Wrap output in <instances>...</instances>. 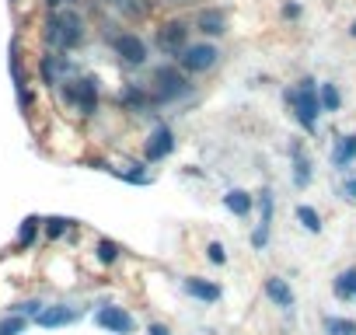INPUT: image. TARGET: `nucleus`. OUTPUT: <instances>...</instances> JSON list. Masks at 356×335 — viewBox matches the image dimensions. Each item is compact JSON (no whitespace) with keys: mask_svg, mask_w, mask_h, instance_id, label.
Wrapping results in <instances>:
<instances>
[{"mask_svg":"<svg viewBox=\"0 0 356 335\" xmlns=\"http://www.w3.org/2000/svg\"><path fill=\"white\" fill-rule=\"evenodd\" d=\"M318 105H321V112H339V105H342L339 88L335 84H318Z\"/></svg>","mask_w":356,"mask_h":335,"instance_id":"a211bd4d","label":"nucleus"},{"mask_svg":"<svg viewBox=\"0 0 356 335\" xmlns=\"http://www.w3.org/2000/svg\"><path fill=\"white\" fill-rule=\"evenodd\" d=\"M266 297H269L276 307H283V311L293 307V290H290V283H286L283 276H269V279H266Z\"/></svg>","mask_w":356,"mask_h":335,"instance_id":"ddd939ff","label":"nucleus"},{"mask_svg":"<svg viewBox=\"0 0 356 335\" xmlns=\"http://www.w3.org/2000/svg\"><path fill=\"white\" fill-rule=\"evenodd\" d=\"M39 224H42L39 217H25V220H22V231H18V241H22V245H32L35 234H39Z\"/></svg>","mask_w":356,"mask_h":335,"instance_id":"393cba45","label":"nucleus"},{"mask_svg":"<svg viewBox=\"0 0 356 335\" xmlns=\"http://www.w3.org/2000/svg\"><path fill=\"white\" fill-rule=\"evenodd\" d=\"M342 196H346V199H356V179H349V182L342 186Z\"/></svg>","mask_w":356,"mask_h":335,"instance_id":"c756f323","label":"nucleus"},{"mask_svg":"<svg viewBox=\"0 0 356 335\" xmlns=\"http://www.w3.org/2000/svg\"><path fill=\"white\" fill-rule=\"evenodd\" d=\"M42 224H46L49 241H56V238H63V234L70 231V220H67V217H49V220H42Z\"/></svg>","mask_w":356,"mask_h":335,"instance_id":"b1692460","label":"nucleus"},{"mask_svg":"<svg viewBox=\"0 0 356 335\" xmlns=\"http://www.w3.org/2000/svg\"><path fill=\"white\" fill-rule=\"evenodd\" d=\"M81 314L84 311L74 307V304H53V307H42L35 314V325H42V328H63V325H74Z\"/></svg>","mask_w":356,"mask_h":335,"instance_id":"0eeeda50","label":"nucleus"},{"mask_svg":"<svg viewBox=\"0 0 356 335\" xmlns=\"http://www.w3.org/2000/svg\"><path fill=\"white\" fill-rule=\"evenodd\" d=\"M46 39L56 46V49H77L81 42H84V18L77 15V11H56V15H49V22H46Z\"/></svg>","mask_w":356,"mask_h":335,"instance_id":"f257e3e1","label":"nucleus"},{"mask_svg":"<svg viewBox=\"0 0 356 335\" xmlns=\"http://www.w3.org/2000/svg\"><path fill=\"white\" fill-rule=\"evenodd\" d=\"M186 46H189V22L171 18V22H161L157 25V49L164 56H178Z\"/></svg>","mask_w":356,"mask_h":335,"instance_id":"39448f33","label":"nucleus"},{"mask_svg":"<svg viewBox=\"0 0 356 335\" xmlns=\"http://www.w3.org/2000/svg\"><path fill=\"white\" fill-rule=\"evenodd\" d=\"M259 227H255V234H252V245L255 248H266V241H269V227H273V193L269 189H262L259 193Z\"/></svg>","mask_w":356,"mask_h":335,"instance_id":"9b49d317","label":"nucleus"},{"mask_svg":"<svg viewBox=\"0 0 356 335\" xmlns=\"http://www.w3.org/2000/svg\"><path fill=\"white\" fill-rule=\"evenodd\" d=\"M98 259H102L105 265H112V262L119 259V245L108 241V238H102V241H98Z\"/></svg>","mask_w":356,"mask_h":335,"instance_id":"a878e982","label":"nucleus"},{"mask_svg":"<svg viewBox=\"0 0 356 335\" xmlns=\"http://www.w3.org/2000/svg\"><path fill=\"white\" fill-rule=\"evenodd\" d=\"M217 60H220V49L213 46V42H189L182 53H178V70H186L189 77L193 74H207V70H213L217 67Z\"/></svg>","mask_w":356,"mask_h":335,"instance_id":"20e7f679","label":"nucleus"},{"mask_svg":"<svg viewBox=\"0 0 356 335\" xmlns=\"http://www.w3.org/2000/svg\"><path fill=\"white\" fill-rule=\"evenodd\" d=\"M46 4H49V11H53V8H60V0H46Z\"/></svg>","mask_w":356,"mask_h":335,"instance_id":"473e14b6","label":"nucleus"},{"mask_svg":"<svg viewBox=\"0 0 356 335\" xmlns=\"http://www.w3.org/2000/svg\"><path fill=\"white\" fill-rule=\"evenodd\" d=\"M18 311H22L25 318H35V314L42 311V304H39V300H25V304H18Z\"/></svg>","mask_w":356,"mask_h":335,"instance_id":"c85d7f7f","label":"nucleus"},{"mask_svg":"<svg viewBox=\"0 0 356 335\" xmlns=\"http://www.w3.org/2000/svg\"><path fill=\"white\" fill-rule=\"evenodd\" d=\"M147 335H171V332H168L164 325H150V328H147Z\"/></svg>","mask_w":356,"mask_h":335,"instance_id":"2f4dec72","label":"nucleus"},{"mask_svg":"<svg viewBox=\"0 0 356 335\" xmlns=\"http://www.w3.org/2000/svg\"><path fill=\"white\" fill-rule=\"evenodd\" d=\"M39 74H42V84H60V74H56V67H53V60L49 56H42V63H39Z\"/></svg>","mask_w":356,"mask_h":335,"instance_id":"bb28decb","label":"nucleus"},{"mask_svg":"<svg viewBox=\"0 0 356 335\" xmlns=\"http://www.w3.org/2000/svg\"><path fill=\"white\" fill-rule=\"evenodd\" d=\"M95 321H98L102 328H108L112 335H129V332L136 328V321H133L122 307H112V304H105V307L95 314Z\"/></svg>","mask_w":356,"mask_h":335,"instance_id":"6e6552de","label":"nucleus"},{"mask_svg":"<svg viewBox=\"0 0 356 335\" xmlns=\"http://www.w3.org/2000/svg\"><path fill=\"white\" fill-rule=\"evenodd\" d=\"M325 332L328 335H356V321H349V318H325Z\"/></svg>","mask_w":356,"mask_h":335,"instance_id":"412c9836","label":"nucleus"},{"mask_svg":"<svg viewBox=\"0 0 356 335\" xmlns=\"http://www.w3.org/2000/svg\"><path fill=\"white\" fill-rule=\"evenodd\" d=\"M349 35H353V39H356V22H353V28H349Z\"/></svg>","mask_w":356,"mask_h":335,"instance_id":"72a5a7b5","label":"nucleus"},{"mask_svg":"<svg viewBox=\"0 0 356 335\" xmlns=\"http://www.w3.org/2000/svg\"><path fill=\"white\" fill-rule=\"evenodd\" d=\"M122 105H129V108H140V112H147V105H150V98H147V91H136V88H126V91H122Z\"/></svg>","mask_w":356,"mask_h":335,"instance_id":"4be33fe9","label":"nucleus"},{"mask_svg":"<svg viewBox=\"0 0 356 335\" xmlns=\"http://www.w3.org/2000/svg\"><path fill=\"white\" fill-rule=\"evenodd\" d=\"M207 259H210L213 265H224V262H227V252H224V245H220V241H210V245H207Z\"/></svg>","mask_w":356,"mask_h":335,"instance_id":"cd10ccee","label":"nucleus"},{"mask_svg":"<svg viewBox=\"0 0 356 335\" xmlns=\"http://www.w3.org/2000/svg\"><path fill=\"white\" fill-rule=\"evenodd\" d=\"M353 161H356V136L349 133V136H339V140H335L332 164H335V168H346V164H353Z\"/></svg>","mask_w":356,"mask_h":335,"instance_id":"dca6fc26","label":"nucleus"},{"mask_svg":"<svg viewBox=\"0 0 356 335\" xmlns=\"http://www.w3.org/2000/svg\"><path fill=\"white\" fill-rule=\"evenodd\" d=\"M224 206H227L234 217H248V213H252V196H248L245 189H231V193L224 196Z\"/></svg>","mask_w":356,"mask_h":335,"instance_id":"f3484780","label":"nucleus"},{"mask_svg":"<svg viewBox=\"0 0 356 335\" xmlns=\"http://www.w3.org/2000/svg\"><path fill=\"white\" fill-rule=\"evenodd\" d=\"M25 328H29V318H22V314H11L0 321V335H22Z\"/></svg>","mask_w":356,"mask_h":335,"instance_id":"5701e85b","label":"nucleus"},{"mask_svg":"<svg viewBox=\"0 0 356 335\" xmlns=\"http://www.w3.org/2000/svg\"><path fill=\"white\" fill-rule=\"evenodd\" d=\"M290 157H293V186H297V189H307V186H311V157L304 154L300 143L290 147Z\"/></svg>","mask_w":356,"mask_h":335,"instance_id":"4468645a","label":"nucleus"},{"mask_svg":"<svg viewBox=\"0 0 356 335\" xmlns=\"http://www.w3.org/2000/svg\"><path fill=\"white\" fill-rule=\"evenodd\" d=\"M283 15H286V18H300V4H286Z\"/></svg>","mask_w":356,"mask_h":335,"instance_id":"7c9ffc66","label":"nucleus"},{"mask_svg":"<svg viewBox=\"0 0 356 335\" xmlns=\"http://www.w3.org/2000/svg\"><path fill=\"white\" fill-rule=\"evenodd\" d=\"M112 49H115V56H119L122 63H129V67H143V63H147V42H143L136 32H115V35H112Z\"/></svg>","mask_w":356,"mask_h":335,"instance_id":"423d86ee","label":"nucleus"},{"mask_svg":"<svg viewBox=\"0 0 356 335\" xmlns=\"http://www.w3.org/2000/svg\"><path fill=\"white\" fill-rule=\"evenodd\" d=\"M193 25H196L203 35L217 39V35H224V32H227V15H224L220 8H203V11H196Z\"/></svg>","mask_w":356,"mask_h":335,"instance_id":"1a4fd4ad","label":"nucleus"},{"mask_svg":"<svg viewBox=\"0 0 356 335\" xmlns=\"http://www.w3.org/2000/svg\"><path fill=\"white\" fill-rule=\"evenodd\" d=\"M77 84V95H74V105L81 115H95L98 112V81L95 77H81L74 81Z\"/></svg>","mask_w":356,"mask_h":335,"instance_id":"9d476101","label":"nucleus"},{"mask_svg":"<svg viewBox=\"0 0 356 335\" xmlns=\"http://www.w3.org/2000/svg\"><path fill=\"white\" fill-rule=\"evenodd\" d=\"M335 297L339 300H353L356 297V269H346L335 276Z\"/></svg>","mask_w":356,"mask_h":335,"instance_id":"6ab92c4d","label":"nucleus"},{"mask_svg":"<svg viewBox=\"0 0 356 335\" xmlns=\"http://www.w3.org/2000/svg\"><path fill=\"white\" fill-rule=\"evenodd\" d=\"M286 101H290L297 122H300L307 133H314V129H318V115H321V105H318V81H314V77H304L293 91H286Z\"/></svg>","mask_w":356,"mask_h":335,"instance_id":"7ed1b4c3","label":"nucleus"},{"mask_svg":"<svg viewBox=\"0 0 356 335\" xmlns=\"http://www.w3.org/2000/svg\"><path fill=\"white\" fill-rule=\"evenodd\" d=\"M164 4H182V0H164Z\"/></svg>","mask_w":356,"mask_h":335,"instance_id":"f704fd0d","label":"nucleus"},{"mask_svg":"<svg viewBox=\"0 0 356 335\" xmlns=\"http://www.w3.org/2000/svg\"><path fill=\"white\" fill-rule=\"evenodd\" d=\"M193 91V77L186 70H178L175 63H164L150 74V95L154 101H178Z\"/></svg>","mask_w":356,"mask_h":335,"instance_id":"f03ea898","label":"nucleus"},{"mask_svg":"<svg viewBox=\"0 0 356 335\" xmlns=\"http://www.w3.org/2000/svg\"><path fill=\"white\" fill-rule=\"evenodd\" d=\"M297 220H300V227H304V231H311V234H318V231H321V217H318V210H314V206H297Z\"/></svg>","mask_w":356,"mask_h":335,"instance_id":"aec40b11","label":"nucleus"},{"mask_svg":"<svg viewBox=\"0 0 356 335\" xmlns=\"http://www.w3.org/2000/svg\"><path fill=\"white\" fill-rule=\"evenodd\" d=\"M175 150V133L168 129V126H157L154 133H150V140H147V161H161V157H168Z\"/></svg>","mask_w":356,"mask_h":335,"instance_id":"f8f14e48","label":"nucleus"},{"mask_svg":"<svg viewBox=\"0 0 356 335\" xmlns=\"http://www.w3.org/2000/svg\"><path fill=\"white\" fill-rule=\"evenodd\" d=\"M186 293L196 297V300H203V304L220 300V286L210 283V279H203V276H189V279H186Z\"/></svg>","mask_w":356,"mask_h":335,"instance_id":"2eb2a0df","label":"nucleus"},{"mask_svg":"<svg viewBox=\"0 0 356 335\" xmlns=\"http://www.w3.org/2000/svg\"><path fill=\"white\" fill-rule=\"evenodd\" d=\"M108 4H119V0H108Z\"/></svg>","mask_w":356,"mask_h":335,"instance_id":"c9c22d12","label":"nucleus"}]
</instances>
